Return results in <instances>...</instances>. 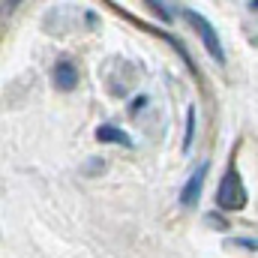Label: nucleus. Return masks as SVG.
Wrapping results in <instances>:
<instances>
[{"label":"nucleus","mask_w":258,"mask_h":258,"mask_svg":"<svg viewBox=\"0 0 258 258\" xmlns=\"http://www.w3.org/2000/svg\"><path fill=\"white\" fill-rule=\"evenodd\" d=\"M96 141H102V144H120V147H132V138H129L120 126H111V123H105V126L96 129Z\"/></svg>","instance_id":"5"},{"label":"nucleus","mask_w":258,"mask_h":258,"mask_svg":"<svg viewBox=\"0 0 258 258\" xmlns=\"http://www.w3.org/2000/svg\"><path fill=\"white\" fill-rule=\"evenodd\" d=\"M228 246H240V249H258V240L255 237H231Z\"/></svg>","instance_id":"9"},{"label":"nucleus","mask_w":258,"mask_h":258,"mask_svg":"<svg viewBox=\"0 0 258 258\" xmlns=\"http://www.w3.org/2000/svg\"><path fill=\"white\" fill-rule=\"evenodd\" d=\"M246 6H249V9H252V12H258V0H249V3H246Z\"/></svg>","instance_id":"12"},{"label":"nucleus","mask_w":258,"mask_h":258,"mask_svg":"<svg viewBox=\"0 0 258 258\" xmlns=\"http://www.w3.org/2000/svg\"><path fill=\"white\" fill-rule=\"evenodd\" d=\"M54 84H57V90H75L78 87V69L72 60H57L54 66Z\"/></svg>","instance_id":"4"},{"label":"nucleus","mask_w":258,"mask_h":258,"mask_svg":"<svg viewBox=\"0 0 258 258\" xmlns=\"http://www.w3.org/2000/svg\"><path fill=\"white\" fill-rule=\"evenodd\" d=\"M204 222L213 228V231H228L231 228V222L222 216V213H216V210H210V213H204Z\"/></svg>","instance_id":"7"},{"label":"nucleus","mask_w":258,"mask_h":258,"mask_svg":"<svg viewBox=\"0 0 258 258\" xmlns=\"http://www.w3.org/2000/svg\"><path fill=\"white\" fill-rule=\"evenodd\" d=\"M147 6H150L153 12H159V18H162V21H174V12H171V6H168V3H147Z\"/></svg>","instance_id":"8"},{"label":"nucleus","mask_w":258,"mask_h":258,"mask_svg":"<svg viewBox=\"0 0 258 258\" xmlns=\"http://www.w3.org/2000/svg\"><path fill=\"white\" fill-rule=\"evenodd\" d=\"M192 138H195V105H189L186 108V129H183V153H189Z\"/></svg>","instance_id":"6"},{"label":"nucleus","mask_w":258,"mask_h":258,"mask_svg":"<svg viewBox=\"0 0 258 258\" xmlns=\"http://www.w3.org/2000/svg\"><path fill=\"white\" fill-rule=\"evenodd\" d=\"M144 105H147V96H135V99H132V105H129V114H138Z\"/></svg>","instance_id":"10"},{"label":"nucleus","mask_w":258,"mask_h":258,"mask_svg":"<svg viewBox=\"0 0 258 258\" xmlns=\"http://www.w3.org/2000/svg\"><path fill=\"white\" fill-rule=\"evenodd\" d=\"M207 171H210V162L204 159L198 168H195L192 174H189V180H186V186L180 189V204L183 207H192L195 201L201 198V186H204V177H207Z\"/></svg>","instance_id":"3"},{"label":"nucleus","mask_w":258,"mask_h":258,"mask_svg":"<svg viewBox=\"0 0 258 258\" xmlns=\"http://www.w3.org/2000/svg\"><path fill=\"white\" fill-rule=\"evenodd\" d=\"M180 18H186V24H189L195 33L201 36V42H204L207 54H210L216 63H225V51H222V42H219L216 27H213V24H210L201 12H195V9H189V6H180Z\"/></svg>","instance_id":"1"},{"label":"nucleus","mask_w":258,"mask_h":258,"mask_svg":"<svg viewBox=\"0 0 258 258\" xmlns=\"http://www.w3.org/2000/svg\"><path fill=\"white\" fill-rule=\"evenodd\" d=\"M246 201H249L246 186H243V180H240V174H237V165L231 162V165L225 168V177H222L219 189H216V204H219L222 210H243Z\"/></svg>","instance_id":"2"},{"label":"nucleus","mask_w":258,"mask_h":258,"mask_svg":"<svg viewBox=\"0 0 258 258\" xmlns=\"http://www.w3.org/2000/svg\"><path fill=\"white\" fill-rule=\"evenodd\" d=\"M87 171H102V162H99V159H93V162L87 165Z\"/></svg>","instance_id":"11"}]
</instances>
